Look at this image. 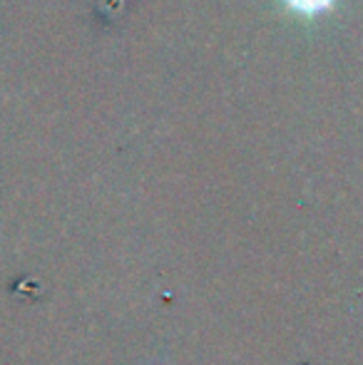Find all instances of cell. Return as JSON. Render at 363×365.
<instances>
[{"mask_svg": "<svg viewBox=\"0 0 363 365\" xmlns=\"http://www.w3.org/2000/svg\"><path fill=\"white\" fill-rule=\"evenodd\" d=\"M294 10L299 13H306V15H314V13H321V10H329L334 5V0H286Z\"/></svg>", "mask_w": 363, "mask_h": 365, "instance_id": "obj_1", "label": "cell"}]
</instances>
